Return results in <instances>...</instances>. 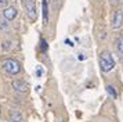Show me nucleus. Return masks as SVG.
Segmentation results:
<instances>
[{
    "instance_id": "10",
    "label": "nucleus",
    "mask_w": 123,
    "mask_h": 122,
    "mask_svg": "<svg viewBox=\"0 0 123 122\" xmlns=\"http://www.w3.org/2000/svg\"><path fill=\"white\" fill-rule=\"evenodd\" d=\"M106 93L109 94V96H111V97H113V99H116V97H117L116 89L113 88V86H112V85H108V86H106Z\"/></svg>"
},
{
    "instance_id": "7",
    "label": "nucleus",
    "mask_w": 123,
    "mask_h": 122,
    "mask_svg": "<svg viewBox=\"0 0 123 122\" xmlns=\"http://www.w3.org/2000/svg\"><path fill=\"white\" fill-rule=\"evenodd\" d=\"M42 14H43V24H49V0H42Z\"/></svg>"
},
{
    "instance_id": "13",
    "label": "nucleus",
    "mask_w": 123,
    "mask_h": 122,
    "mask_svg": "<svg viewBox=\"0 0 123 122\" xmlns=\"http://www.w3.org/2000/svg\"><path fill=\"white\" fill-rule=\"evenodd\" d=\"M40 49H42V51H43V53H46V51H47V42H46L44 39H42V40H40Z\"/></svg>"
},
{
    "instance_id": "2",
    "label": "nucleus",
    "mask_w": 123,
    "mask_h": 122,
    "mask_svg": "<svg viewBox=\"0 0 123 122\" xmlns=\"http://www.w3.org/2000/svg\"><path fill=\"white\" fill-rule=\"evenodd\" d=\"M3 69L8 74V75H18L19 71H21V65H19V62L15 60H12V58H8L3 62Z\"/></svg>"
},
{
    "instance_id": "8",
    "label": "nucleus",
    "mask_w": 123,
    "mask_h": 122,
    "mask_svg": "<svg viewBox=\"0 0 123 122\" xmlns=\"http://www.w3.org/2000/svg\"><path fill=\"white\" fill-rule=\"evenodd\" d=\"M10 119H11L12 122H22V119H24L22 112L18 111V110H12L11 112H10Z\"/></svg>"
},
{
    "instance_id": "1",
    "label": "nucleus",
    "mask_w": 123,
    "mask_h": 122,
    "mask_svg": "<svg viewBox=\"0 0 123 122\" xmlns=\"http://www.w3.org/2000/svg\"><path fill=\"white\" fill-rule=\"evenodd\" d=\"M100 68L102 72H111L115 68V60L109 51H102L100 54Z\"/></svg>"
},
{
    "instance_id": "12",
    "label": "nucleus",
    "mask_w": 123,
    "mask_h": 122,
    "mask_svg": "<svg viewBox=\"0 0 123 122\" xmlns=\"http://www.w3.org/2000/svg\"><path fill=\"white\" fill-rule=\"evenodd\" d=\"M1 49H3V51H8V50H11V42L8 40H4L3 42V44H1Z\"/></svg>"
},
{
    "instance_id": "5",
    "label": "nucleus",
    "mask_w": 123,
    "mask_h": 122,
    "mask_svg": "<svg viewBox=\"0 0 123 122\" xmlns=\"http://www.w3.org/2000/svg\"><path fill=\"white\" fill-rule=\"evenodd\" d=\"M123 27V11L116 10L112 18V28L113 29H120Z\"/></svg>"
},
{
    "instance_id": "16",
    "label": "nucleus",
    "mask_w": 123,
    "mask_h": 122,
    "mask_svg": "<svg viewBox=\"0 0 123 122\" xmlns=\"http://www.w3.org/2000/svg\"><path fill=\"white\" fill-rule=\"evenodd\" d=\"M42 74H43V69L37 68V76H42Z\"/></svg>"
},
{
    "instance_id": "9",
    "label": "nucleus",
    "mask_w": 123,
    "mask_h": 122,
    "mask_svg": "<svg viewBox=\"0 0 123 122\" xmlns=\"http://www.w3.org/2000/svg\"><path fill=\"white\" fill-rule=\"evenodd\" d=\"M115 46H116V50H117V53H119V55L123 57V36H119V38L116 39Z\"/></svg>"
},
{
    "instance_id": "11",
    "label": "nucleus",
    "mask_w": 123,
    "mask_h": 122,
    "mask_svg": "<svg viewBox=\"0 0 123 122\" xmlns=\"http://www.w3.org/2000/svg\"><path fill=\"white\" fill-rule=\"evenodd\" d=\"M0 29L1 31H8L10 29V24L7 20H0Z\"/></svg>"
},
{
    "instance_id": "3",
    "label": "nucleus",
    "mask_w": 123,
    "mask_h": 122,
    "mask_svg": "<svg viewBox=\"0 0 123 122\" xmlns=\"http://www.w3.org/2000/svg\"><path fill=\"white\" fill-rule=\"evenodd\" d=\"M24 7H25V11H26V15L31 21H35L36 17H37V13H36V3L35 0H22Z\"/></svg>"
},
{
    "instance_id": "17",
    "label": "nucleus",
    "mask_w": 123,
    "mask_h": 122,
    "mask_svg": "<svg viewBox=\"0 0 123 122\" xmlns=\"http://www.w3.org/2000/svg\"><path fill=\"white\" fill-rule=\"evenodd\" d=\"M98 1H100V0H98Z\"/></svg>"
},
{
    "instance_id": "14",
    "label": "nucleus",
    "mask_w": 123,
    "mask_h": 122,
    "mask_svg": "<svg viewBox=\"0 0 123 122\" xmlns=\"http://www.w3.org/2000/svg\"><path fill=\"white\" fill-rule=\"evenodd\" d=\"M7 4H8V0H0V7H3V8H6Z\"/></svg>"
},
{
    "instance_id": "6",
    "label": "nucleus",
    "mask_w": 123,
    "mask_h": 122,
    "mask_svg": "<svg viewBox=\"0 0 123 122\" xmlns=\"http://www.w3.org/2000/svg\"><path fill=\"white\" fill-rule=\"evenodd\" d=\"M3 18L7 20V21H12V20H15V17L18 15V11L15 7H12V6H8L6 8H3Z\"/></svg>"
},
{
    "instance_id": "4",
    "label": "nucleus",
    "mask_w": 123,
    "mask_h": 122,
    "mask_svg": "<svg viewBox=\"0 0 123 122\" xmlns=\"http://www.w3.org/2000/svg\"><path fill=\"white\" fill-rule=\"evenodd\" d=\"M11 85H12V89L19 92V93H28L29 92V85L22 79H15V81H12Z\"/></svg>"
},
{
    "instance_id": "15",
    "label": "nucleus",
    "mask_w": 123,
    "mask_h": 122,
    "mask_svg": "<svg viewBox=\"0 0 123 122\" xmlns=\"http://www.w3.org/2000/svg\"><path fill=\"white\" fill-rule=\"evenodd\" d=\"M111 4L116 7V6H119V4H120V0H111Z\"/></svg>"
}]
</instances>
